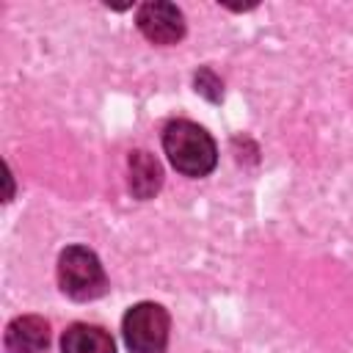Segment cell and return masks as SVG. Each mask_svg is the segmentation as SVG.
I'll return each instance as SVG.
<instances>
[{
	"mask_svg": "<svg viewBox=\"0 0 353 353\" xmlns=\"http://www.w3.org/2000/svg\"><path fill=\"white\" fill-rule=\"evenodd\" d=\"M163 152L171 168L190 179L210 176L218 165L215 138L190 119H171L163 127Z\"/></svg>",
	"mask_w": 353,
	"mask_h": 353,
	"instance_id": "6da1fadb",
	"label": "cell"
},
{
	"mask_svg": "<svg viewBox=\"0 0 353 353\" xmlns=\"http://www.w3.org/2000/svg\"><path fill=\"white\" fill-rule=\"evenodd\" d=\"M55 276H58V287L66 298L77 301V303H88V301H99L102 295H108L110 281L108 273L99 262V256L88 248V245H66L58 254V265H55Z\"/></svg>",
	"mask_w": 353,
	"mask_h": 353,
	"instance_id": "7a4b0ae2",
	"label": "cell"
},
{
	"mask_svg": "<svg viewBox=\"0 0 353 353\" xmlns=\"http://www.w3.org/2000/svg\"><path fill=\"white\" fill-rule=\"evenodd\" d=\"M171 336V314L163 303L138 301L121 317V339L130 353H165Z\"/></svg>",
	"mask_w": 353,
	"mask_h": 353,
	"instance_id": "3957f363",
	"label": "cell"
},
{
	"mask_svg": "<svg viewBox=\"0 0 353 353\" xmlns=\"http://www.w3.org/2000/svg\"><path fill=\"white\" fill-rule=\"evenodd\" d=\"M135 28L141 30V36L157 47H171L179 44L188 33V22L185 14L176 3L168 0H146L138 6L135 11Z\"/></svg>",
	"mask_w": 353,
	"mask_h": 353,
	"instance_id": "277c9868",
	"label": "cell"
},
{
	"mask_svg": "<svg viewBox=\"0 0 353 353\" xmlns=\"http://www.w3.org/2000/svg\"><path fill=\"white\" fill-rule=\"evenodd\" d=\"M163 163L149 149H132L127 157V190L138 201H149L163 190Z\"/></svg>",
	"mask_w": 353,
	"mask_h": 353,
	"instance_id": "5b68a950",
	"label": "cell"
},
{
	"mask_svg": "<svg viewBox=\"0 0 353 353\" xmlns=\"http://www.w3.org/2000/svg\"><path fill=\"white\" fill-rule=\"evenodd\" d=\"M50 320L41 314H19L6 325L3 345L6 353H47L50 347Z\"/></svg>",
	"mask_w": 353,
	"mask_h": 353,
	"instance_id": "8992f818",
	"label": "cell"
},
{
	"mask_svg": "<svg viewBox=\"0 0 353 353\" xmlns=\"http://www.w3.org/2000/svg\"><path fill=\"white\" fill-rule=\"evenodd\" d=\"M61 353H119L110 331L94 323H72L61 334Z\"/></svg>",
	"mask_w": 353,
	"mask_h": 353,
	"instance_id": "52a82bcc",
	"label": "cell"
},
{
	"mask_svg": "<svg viewBox=\"0 0 353 353\" xmlns=\"http://www.w3.org/2000/svg\"><path fill=\"white\" fill-rule=\"evenodd\" d=\"M193 88H196L199 97H204V99L212 102V105L223 102V80H221V77L215 74V69H210V66H199V69H196V74H193Z\"/></svg>",
	"mask_w": 353,
	"mask_h": 353,
	"instance_id": "ba28073f",
	"label": "cell"
},
{
	"mask_svg": "<svg viewBox=\"0 0 353 353\" xmlns=\"http://www.w3.org/2000/svg\"><path fill=\"white\" fill-rule=\"evenodd\" d=\"M6 185H8V190H6V199L3 201H11L14 199V174H11V165L6 163Z\"/></svg>",
	"mask_w": 353,
	"mask_h": 353,
	"instance_id": "9c48e42d",
	"label": "cell"
}]
</instances>
